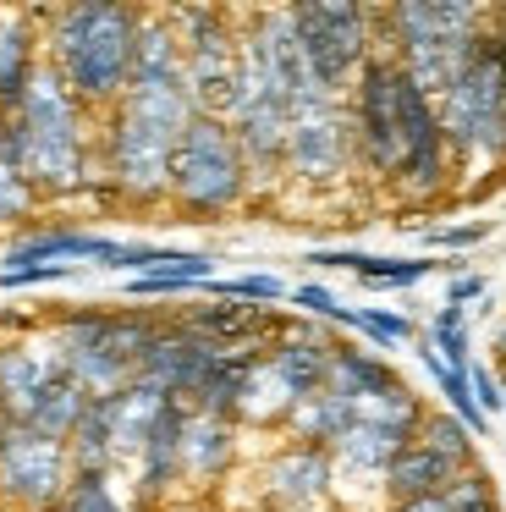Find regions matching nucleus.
<instances>
[{"mask_svg":"<svg viewBox=\"0 0 506 512\" xmlns=\"http://www.w3.org/2000/svg\"><path fill=\"white\" fill-rule=\"evenodd\" d=\"M0 138L17 149L22 177L33 188H44V193L83 188L88 155H83V127H77V100L55 67H33L17 116L0 122Z\"/></svg>","mask_w":506,"mask_h":512,"instance_id":"f257e3e1","label":"nucleus"},{"mask_svg":"<svg viewBox=\"0 0 506 512\" xmlns=\"http://www.w3.org/2000/svg\"><path fill=\"white\" fill-rule=\"evenodd\" d=\"M132 50H138V17L127 6L88 0L55 23V72L72 89V100H116L127 94Z\"/></svg>","mask_w":506,"mask_h":512,"instance_id":"f03ea898","label":"nucleus"},{"mask_svg":"<svg viewBox=\"0 0 506 512\" xmlns=\"http://www.w3.org/2000/svg\"><path fill=\"white\" fill-rule=\"evenodd\" d=\"M440 138L457 155H506V39L479 34L468 67L435 105Z\"/></svg>","mask_w":506,"mask_h":512,"instance_id":"7ed1b4c3","label":"nucleus"},{"mask_svg":"<svg viewBox=\"0 0 506 512\" xmlns=\"http://www.w3.org/2000/svg\"><path fill=\"white\" fill-rule=\"evenodd\" d=\"M154 331L149 320H116V314H77L61 325L55 347H61V364L88 397H116L121 386L138 380V364L149 353Z\"/></svg>","mask_w":506,"mask_h":512,"instance_id":"20e7f679","label":"nucleus"},{"mask_svg":"<svg viewBox=\"0 0 506 512\" xmlns=\"http://www.w3.org/2000/svg\"><path fill=\"white\" fill-rule=\"evenodd\" d=\"M242 177H248V160H242L231 127L193 116L171 155V193L193 210H226L242 193Z\"/></svg>","mask_w":506,"mask_h":512,"instance_id":"39448f33","label":"nucleus"},{"mask_svg":"<svg viewBox=\"0 0 506 512\" xmlns=\"http://www.w3.org/2000/svg\"><path fill=\"white\" fill-rule=\"evenodd\" d=\"M182 61H187V94L193 111L220 122L237 105L242 83V45L231 39V23L220 12H182Z\"/></svg>","mask_w":506,"mask_h":512,"instance_id":"423d86ee","label":"nucleus"},{"mask_svg":"<svg viewBox=\"0 0 506 512\" xmlns=\"http://www.w3.org/2000/svg\"><path fill=\"white\" fill-rule=\"evenodd\" d=\"M292 34L303 45L314 78L325 83L330 94L363 67V50H369V17L352 0H308V6H292Z\"/></svg>","mask_w":506,"mask_h":512,"instance_id":"0eeeda50","label":"nucleus"},{"mask_svg":"<svg viewBox=\"0 0 506 512\" xmlns=\"http://www.w3.org/2000/svg\"><path fill=\"white\" fill-rule=\"evenodd\" d=\"M358 149L374 171L402 177V67L396 61H369L358 78Z\"/></svg>","mask_w":506,"mask_h":512,"instance_id":"6e6552de","label":"nucleus"},{"mask_svg":"<svg viewBox=\"0 0 506 512\" xmlns=\"http://www.w3.org/2000/svg\"><path fill=\"white\" fill-rule=\"evenodd\" d=\"M66 468H72L66 441H50V435L28 430V424H11L6 441H0V490L17 501L50 507L66 490Z\"/></svg>","mask_w":506,"mask_h":512,"instance_id":"1a4fd4ad","label":"nucleus"},{"mask_svg":"<svg viewBox=\"0 0 506 512\" xmlns=\"http://www.w3.org/2000/svg\"><path fill=\"white\" fill-rule=\"evenodd\" d=\"M171 155H176L171 133H160L149 122H132V116H116V127H110V177H116L121 193L160 199L171 188Z\"/></svg>","mask_w":506,"mask_h":512,"instance_id":"9d476101","label":"nucleus"},{"mask_svg":"<svg viewBox=\"0 0 506 512\" xmlns=\"http://www.w3.org/2000/svg\"><path fill=\"white\" fill-rule=\"evenodd\" d=\"M347 116L336 111V100L330 105H314V111H297L292 127H286V160H292L297 177L308 182H325L336 177L341 166H347Z\"/></svg>","mask_w":506,"mask_h":512,"instance_id":"9b49d317","label":"nucleus"},{"mask_svg":"<svg viewBox=\"0 0 506 512\" xmlns=\"http://www.w3.org/2000/svg\"><path fill=\"white\" fill-rule=\"evenodd\" d=\"M61 347H6L0 353V402H6L11 424L28 419V408L39 402V391L61 375Z\"/></svg>","mask_w":506,"mask_h":512,"instance_id":"f8f14e48","label":"nucleus"},{"mask_svg":"<svg viewBox=\"0 0 506 512\" xmlns=\"http://www.w3.org/2000/svg\"><path fill=\"white\" fill-rule=\"evenodd\" d=\"M385 485H391V496L402 501V507H413V501L446 496V490L457 485V463L440 457V452H429L424 441H413L391 468H385Z\"/></svg>","mask_w":506,"mask_h":512,"instance_id":"ddd939ff","label":"nucleus"},{"mask_svg":"<svg viewBox=\"0 0 506 512\" xmlns=\"http://www.w3.org/2000/svg\"><path fill=\"white\" fill-rule=\"evenodd\" d=\"M182 430H187V408L182 397H171L160 408V419H154L149 441H143V490H165L176 479V468H182Z\"/></svg>","mask_w":506,"mask_h":512,"instance_id":"4468645a","label":"nucleus"},{"mask_svg":"<svg viewBox=\"0 0 506 512\" xmlns=\"http://www.w3.org/2000/svg\"><path fill=\"white\" fill-rule=\"evenodd\" d=\"M83 408H88V391L61 369V375H55L50 386L39 391V402L28 408V419H22V424H28V430H39V435H50V441H72Z\"/></svg>","mask_w":506,"mask_h":512,"instance_id":"2eb2a0df","label":"nucleus"},{"mask_svg":"<svg viewBox=\"0 0 506 512\" xmlns=\"http://www.w3.org/2000/svg\"><path fill=\"white\" fill-rule=\"evenodd\" d=\"M336 446L341 457H347L352 468H391L396 457L413 446V430H391V424H369V419H352L347 430L336 435Z\"/></svg>","mask_w":506,"mask_h":512,"instance_id":"dca6fc26","label":"nucleus"},{"mask_svg":"<svg viewBox=\"0 0 506 512\" xmlns=\"http://www.w3.org/2000/svg\"><path fill=\"white\" fill-rule=\"evenodd\" d=\"M270 485L281 501H319L330 485V457L325 446H292L286 457H275L270 468Z\"/></svg>","mask_w":506,"mask_h":512,"instance_id":"f3484780","label":"nucleus"},{"mask_svg":"<svg viewBox=\"0 0 506 512\" xmlns=\"http://www.w3.org/2000/svg\"><path fill=\"white\" fill-rule=\"evenodd\" d=\"M33 78V45L22 17H0V122H11Z\"/></svg>","mask_w":506,"mask_h":512,"instance_id":"a211bd4d","label":"nucleus"},{"mask_svg":"<svg viewBox=\"0 0 506 512\" xmlns=\"http://www.w3.org/2000/svg\"><path fill=\"white\" fill-rule=\"evenodd\" d=\"M330 358H336V347L314 342V336H292V342H281L270 353V364H275V375H281L297 397H308V391H319L330 380Z\"/></svg>","mask_w":506,"mask_h":512,"instance_id":"6ab92c4d","label":"nucleus"},{"mask_svg":"<svg viewBox=\"0 0 506 512\" xmlns=\"http://www.w3.org/2000/svg\"><path fill=\"white\" fill-rule=\"evenodd\" d=\"M72 463L77 474H105L110 463H116V435H110V397H88L83 419H77L72 430Z\"/></svg>","mask_w":506,"mask_h":512,"instance_id":"aec40b11","label":"nucleus"},{"mask_svg":"<svg viewBox=\"0 0 506 512\" xmlns=\"http://www.w3.org/2000/svg\"><path fill=\"white\" fill-rule=\"evenodd\" d=\"M226 457H231V424L215 419V413H187L182 468H193V474H220Z\"/></svg>","mask_w":506,"mask_h":512,"instance_id":"412c9836","label":"nucleus"},{"mask_svg":"<svg viewBox=\"0 0 506 512\" xmlns=\"http://www.w3.org/2000/svg\"><path fill=\"white\" fill-rule=\"evenodd\" d=\"M292 419H297V430L308 435V446H314V441H336V435L352 424V402L341 397V391L319 386V391H308V397H297Z\"/></svg>","mask_w":506,"mask_h":512,"instance_id":"4be33fe9","label":"nucleus"},{"mask_svg":"<svg viewBox=\"0 0 506 512\" xmlns=\"http://www.w3.org/2000/svg\"><path fill=\"white\" fill-rule=\"evenodd\" d=\"M330 391H341L347 402H358V397H369V391H385V386H396V375L380 364V358H369V353H347V347H336V358H330V380H325Z\"/></svg>","mask_w":506,"mask_h":512,"instance_id":"5701e85b","label":"nucleus"},{"mask_svg":"<svg viewBox=\"0 0 506 512\" xmlns=\"http://www.w3.org/2000/svg\"><path fill=\"white\" fill-rule=\"evenodd\" d=\"M292 408H297V391L275 375L270 358H259V364L248 369V380H242V408L237 413H248V419H275V413H292Z\"/></svg>","mask_w":506,"mask_h":512,"instance_id":"b1692460","label":"nucleus"},{"mask_svg":"<svg viewBox=\"0 0 506 512\" xmlns=\"http://www.w3.org/2000/svg\"><path fill=\"white\" fill-rule=\"evenodd\" d=\"M270 314H259V309H198L193 314V325L187 331H198V336H209V342H248V336H259V331H270Z\"/></svg>","mask_w":506,"mask_h":512,"instance_id":"393cba45","label":"nucleus"},{"mask_svg":"<svg viewBox=\"0 0 506 512\" xmlns=\"http://www.w3.org/2000/svg\"><path fill=\"white\" fill-rule=\"evenodd\" d=\"M209 265L215 259L209 254H176L165 270H154V276H132L127 292L132 298H154V292H182V287H204L209 281Z\"/></svg>","mask_w":506,"mask_h":512,"instance_id":"a878e982","label":"nucleus"},{"mask_svg":"<svg viewBox=\"0 0 506 512\" xmlns=\"http://www.w3.org/2000/svg\"><path fill=\"white\" fill-rule=\"evenodd\" d=\"M413 441H424L429 452H440V457H451V463H468V441H473V430L462 419H451V413H435V419H424L418 424V435Z\"/></svg>","mask_w":506,"mask_h":512,"instance_id":"bb28decb","label":"nucleus"},{"mask_svg":"<svg viewBox=\"0 0 506 512\" xmlns=\"http://www.w3.org/2000/svg\"><path fill=\"white\" fill-rule=\"evenodd\" d=\"M435 358L446 369H468V314L457 303H446L435 320Z\"/></svg>","mask_w":506,"mask_h":512,"instance_id":"cd10ccee","label":"nucleus"},{"mask_svg":"<svg viewBox=\"0 0 506 512\" xmlns=\"http://www.w3.org/2000/svg\"><path fill=\"white\" fill-rule=\"evenodd\" d=\"M28 199H33V182L22 177L17 149L0 138V221H17V215L28 210Z\"/></svg>","mask_w":506,"mask_h":512,"instance_id":"c85d7f7f","label":"nucleus"},{"mask_svg":"<svg viewBox=\"0 0 506 512\" xmlns=\"http://www.w3.org/2000/svg\"><path fill=\"white\" fill-rule=\"evenodd\" d=\"M336 320L369 331L380 347H396V342H407V336H413V325H407L402 314H380V309H336Z\"/></svg>","mask_w":506,"mask_h":512,"instance_id":"c756f323","label":"nucleus"},{"mask_svg":"<svg viewBox=\"0 0 506 512\" xmlns=\"http://www.w3.org/2000/svg\"><path fill=\"white\" fill-rule=\"evenodd\" d=\"M66 512H121L116 496H110L105 474H77L66 485Z\"/></svg>","mask_w":506,"mask_h":512,"instance_id":"7c9ffc66","label":"nucleus"},{"mask_svg":"<svg viewBox=\"0 0 506 512\" xmlns=\"http://www.w3.org/2000/svg\"><path fill=\"white\" fill-rule=\"evenodd\" d=\"M204 287H215L220 298H242V303H275L286 298V287L275 276H242V281H204Z\"/></svg>","mask_w":506,"mask_h":512,"instance_id":"2f4dec72","label":"nucleus"},{"mask_svg":"<svg viewBox=\"0 0 506 512\" xmlns=\"http://www.w3.org/2000/svg\"><path fill=\"white\" fill-rule=\"evenodd\" d=\"M446 512H501L490 496V485H484L479 474H462L457 485L446 490Z\"/></svg>","mask_w":506,"mask_h":512,"instance_id":"473e14b6","label":"nucleus"},{"mask_svg":"<svg viewBox=\"0 0 506 512\" xmlns=\"http://www.w3.org/2000/svg\"><path fill=\"white\" fill-rule=\"evenodd\" d=\"M468 386H473L479 413H495V408H501V380H495L490 369H473V364H468Z\"/></svg>","mask_w":506,"mask_h":512,"instance_id":"72a5a7b5","label":"nucleus"},{"mask_svg":"<svg viewBox=\"0 0 506 512\" xmlns=\"http://www.w3.org/2000/svg\"><path fill=\"white\" fill-rule=\"evenodd\" d=\"M72 276V265H33V270H0V287H28V281H55Z\"/></svg>","mask_w":506,"mask_h":512,"instance_id":"f704fd0d","label":"nucleus"},{"mask_svg":"<svg viewBox=\"0 0 506 512\" xmlns=\"http://www.w3.org/2000/svg\"><path fill=\"white\" fill-rule=\"evenodd\" d=\"M292 298L303 303L308 314H325V320H336V309H341V303H336V292H325V287H297Z\"/></svg>","mask_w":506,"mask_h":512,"instance_id":"c9c22d12","label":"nucleus"},{"mask_svg":"<svg viewBox=\"0 0 506 512\" xmlns=\"http://www.w3.org/2000/svg\"><path fill=\"white\" fill-rule=\"evenodd\" d=\"M484 237V226H451V232H435V243H446V248H468V243H479Z\"/></svg>","mask_w":506,"mask_h":512,"instance_id":"e433bc0d","label":"nucleus"},{"mask_svg":"<svg viewBox=\"0 0 506 512\" xmlns=\"http://www.w3.org/2000/svg\"><path fill=\"white\" fill-rule=\"evenodd\" d=\"M479 292H484V281H479V276H462V281H451V303H457V309H462V303H473Z\"/></svg>","mask_w":506,"mask_h":512,"instance_id":"4c0bfd02","label":"nucleus"},{"mask_svg":"<svg viewBox=\"0 0 506 512\" xmlns=\"http://www.w3.org/2000/svg\"><path fill=\"white\" fill-rule=\"evenodd\" d=\"M396 512H446V496H429V501H413V507H396Z\"/></svg>","mask_w":506,"mask_h":512,"instance_id":"58836bf2","label":"nucleus"},{"mask_svg":"<svg viewBox=\"0 0 506 512\" xmlns=\"http://www.w3.org/2000/svg\"><path fill=\"white\" fill-rule=\"evenodd\" d=\"M6 430H11V413H6V402H0V441H6Z\"/></svg>","mask_w":506,"mask_h":512,"instance_id":"ea45409f","label":"nucleus"},{"mask_svg":"<svg viewBox=\"0 0 506 512\" xmlns=\"http://www.w3.org/2000/svg\"><path fill=\"white\" fill-rule=\"evenodd\" d=\"M495 353L506 358V325H501V331H495Z\"/></svg>","mask_w":506,"mask_h":512,"instance_id":"a19ab883","label":"nucleus"},{"mask_svg":"<svg viewBox=\"0 0 506 512\" xmlns=\"http://www.w3.org/2000/svg\"><path fill=\"white\" fill-rule=\"evenodd\" d=\"M501 402H506V369H501Z\"/></svg>","mask_w":506,"mask_h":512,"instance_id":"79ce46f5","label":"nucleus"},{"mask_svg":"<svg viewBox=\"0 0 506 512\" xmlns=\"http://www.w3.org/2000/svg\"><path fill=\"white\" fill-rule=\"evenodd\" d=\"M50 512H66V507H50Z\"/></svg>","mask_w":506,"mask_h":512,"instance_id":"37998d69","label":"nucleus"}]
</instances>
